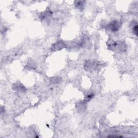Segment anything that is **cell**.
Masks as SVG:
<instances>
[{
    "label": "cell",
    "mask_w": 138,
    "mask_h": 138,
    "mask_svg": "<svg viewBox=\"0 0 138 138\" xmlns=\"http://www.w3.org/2000/svg\"><path fill=\"white\" fill-rule=\"evenodd\" d=\"M121 27V23L118 21L114 20L112 21L107 26V28L112 32H116L120 29Z\"/></svg>",
    "instance_id": "1"
},
{
    "label": "cell",
    "mask_w": 138,
    "mask_h": 138,
    "mask_svg": "<svg viewBox=\"0 0 138 138\" xmlns=\"http://www.w3.org/2000/svg\"><path fill=\"white\" fill-rule=\"evenodd\" d=\"M64 44L62 42H58L57 43H55L51 47V49L54 51H57L60 50L61 49L64 48Z\"/></svg>",
    "instance_id": "2"
},
{
    "label": "cell",
    "mask_w": 138,
    "mask_h": 138,
    "mask_svg": "<svg viewBox=\"0 0 138 138\" xmlns=\"http://www.w3.org/2000/svg\"><path fill=\"white\" fill-rule=\"evenodd\" d=\"M96 63L94 62H91V61H89L87 63H86L85 66H86V70H92V69H94L96 66Z\"/></svg>",
    "instance_id": "3"
},
{
    "label": "cell",
    "mask_w": 138,
    "mask_h": 138,
    "mask_svg": "<svg viewBox=\"0 0 138 138\" xmlns=\"http://www.w3.org/2000/svg\"><path fill=\"white\" fill-rule=\"evenodd\" d=\"M85 4V1H77L75 2V5L77 8L78 9H81L82 10L83 9H84V5Z\"/></svg>",
    "instance_id": "4"
},
{
    "label": "cell",
    "mask_w": 138,
    "mask_h": 138,
    "mask_svg": "<svg viewBox=\"0 0 138 138\" xmlns=\"http://www.w3.org/2000/svg\"><path fill=\"white\" fill-rule=\"evenodd\" d=\"M133 31L134 34L137 36H138V24H137V23H136L135 25H134V27H133Z\"/></svg>",
    "instance_id": "5"
},
{
    "label": "cell",
    "mask_w": 138,
    "mask_h": 138,
    "mask_svg": "<svg viewBox=\"0 0 138 138\" xmlns=\"http://www.w3.org/2000/svg\"><path fill=\"white\" fill-rule=\"evenodd\" d=\"M93 96H94V95L93 94H92V93H90L89 94L87 95L86 97V98H85V101H86V102L90 101L92 99V98H93Z\"/></svg>",
    "instance_id": "6"
}]
</instances>
